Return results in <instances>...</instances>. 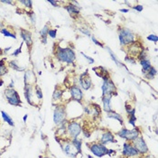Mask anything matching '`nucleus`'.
I'll return each instance as SVG.
<instances>
[{"mask_svg":"<svg viewBox=\"0 0 158 158\" xmlns=\"http://www.w3.org/2000/svg\"><path fill=\"white\" fill-rule=\"evenodd\" d=\"M111 98H112V96H110V95L102 96L103 108L108 113L110 112V111H112V108H111Z\"/></svg>","mask_w":158,"mask_h":158,"instance_id":"nucleus-15","label":"nucleus"},{"mask_svg":"<svg viewBox=\"0 0 158 158\" xmlns=\"http://www.w3.org/2000/svg\"><path fill=\"white\" fill-rule=\"evenodd\" d=\"M142 50H143V49L140 48L138 42H134L133 44H132V45L128 48L129 53H130L131 55H133V56H136V55L138 56V54L140 53V52H141Z\"/></svg>","mask_w":158,"mask_h":158,"instance_id":"nucleus-17","label":"nucleus"},{"mask_svg":"<svg viewBox=\"0 0 158 158\" xmlns=\"http://www.w3.org/2000/svg\"><path fill=\"white\" fill-rule=\"evenodd\" d=\"M140 63H141V66L143 68V73H148V70L152 68V65H151V62L149 60H142L140 61Z\"/></svg>","mask_w":158,"mask_h":158,"instance_id":"nucleus-22","label":"nucleus"},{"mask_svg":"<svg viewBox=\"0 0 158 158\" xmlns=\"http://www.w3.org/2000/svg\"><path fill=\"white\" fill-rule=\"evenodd\" d=\"M88 157H89V158H93V157H92V156H90V155H88Z\"/></svg>","mask_w":158,"mask_h":158,"instance_id":"nucleus-51","label":"nucleus"},{"mask_svg":"<svg viewBox=\"0 0 158 158\" xmlns=\"http://www.w3.org/2000/svg\"><path fill=\"white\" fill-rule=\"evenodd\" d=\"M56 57L58 58V60L60 62H66L68 64L73 63L76 59V55H75L74 51L70 48L58 47L57 48V52H56Z\"/></svg>","mask_w":158,"mask_h":158,"instance_id":"nucleus-1","label":"nucleus"},{"mask_svg":"<svg viewBox=\"0 0 158 158\" xmlns=\"http://www.w3.org/2000/svg\"><path fill=\"white\" fill-rule=\"evenodd\" d=\"M7 73V69L4 64V60L0 62V76H3Z\"/></svg>","mask_w":158,"mask_h":158,"instance_id":"nucleus-30","label":"nucleus"},{"mask_svg":"<svg viewBox=\"0 0 158 158\" xmlns=\"http://www.w3.org/2000/svg\"><path fill=\"white\" fill-rule=\"evenodd\" d=\"M32 95H33V90H32V85H27L24 87V97L27 100V102L30 105H34L32 101Z\"/></svg>","mask_w":158,"mask_h":158,"instance_id":"nucleus-18","label":"nucleus"},{"mask_svg":"<svg viewBox=\"0 0 158 158\" xmlns=\"http://www.w3.org/2000/svg\"><path fill=\"white\" fill-rule=\"evenodd\" d=\"M30 17H31V20H32V22L34 24V23H35V14H34V13H31Z\"/></svg>","mask_w":158,"mask_h":158,"instance_id":"nucleus-44","label":"nucleus"},{"mask_svg":"<svg viewBox=\"0 0 158 158\" xmlns=\"http://www.w3.org/2000/svg\"><path fill=\"white\" fill-rule=\"evenodd\" d=\"M101 90H102V96L117 95V88H116V86H115L114 82L111 80V79L103 80Z\"/></svg>","mask_w":158,"mask_h":158,"instance_id":"nucleus-6","label":"nucleus"},{"mask_svg":"<svg viewBox=\"0 0 158 158\" xmlns=\"http://www.w3.org/2000/svg\"><path fill=\"white\" fill-rule=\"evenodd\" d=\"M32 80L34 81L33 73H32L31 70H26L25 73H24V84H25V86L31 85L32 84Z\"/></svg>","mask_w":158,"mask_h":158,"instance_id":"nucleus-21","label":"nucleus"},{"mask_svg":"<svg viewBox=\"0 0 158 158\" xmlns=\"http://www.w3.org/2000/svg\"><path fill=\"white\" fill-rule=\"evenodd\" d=\"M81 54L84 56V58H85L86 60H88V61H89V63H90V64H92V63H94V59L90 58V56H88V55H86L84 52H81Z\"/></svg>","mask_w":158,"mask_h":158,"instance_id":"nucleus-40","label":"nucleus"},{"mask_svg":"<svg viewBox=\"0 0 158 158\" xmlns=\"http://www.w3.org/2000/svg\"><path fill=\"white\" fill-rule=\"evenodd\" d=\"M41 158H47V157H41Z\"/></svg>","mask_w":158,"mask_h":158,"instance_id":"nucleus-52","label":"nucleus"},{"mask_svg":"<svg viewBox=\"0 0 158 158\" xmlns=\"http://www.w3.org/2000/svg\"><path fill=\"white\" fill-rule=\"evenodd\" d=\"M22 46H23V42H22V45H20V47H19L18 49H17L15 52L12 53V55H13V56H17V55H19V54L21 53V52H22V50H21V49H22Z\"/></svg>","mask_w":158,"mask_h":158,"instance_id":"nucleus-41","label":"nucleus"},{"mask_svg":"<svg viewBox=\"0 0 158 158\" xmlns=\"http://www.w3.org/2000/svg\"><path fill=\"white\" fill-rule=\"evenodd\" d=\"M49 28H48V24H45L44 27L42 28V30L40 31V35L42 36V39L46 38V36L48 35V32H49Z\"/></svg>","mask_w":158,"mask_h":158,"instance_id":"nucleus-28","label":"nucleus"},{"mask_svg":"<svg viewBox=\"0 0 158 158\" xmlns=\"http://www.w3.org/2000/svg\"><path fill=\"white\" fill-rule=\"evenodd\" d=\"M147 40L152 41V42H157L158 38H157V36H156V35H154V34H150V35H148V36H147Z\"/></svg>","mask_w":158,"mask_h":158,"instance_id":"nucleus-39","label":"nucleus"},{"mask_svg":"<svg viewBox=\"0 0 158 158\" xmlns=\"http://www.w3.org/2000/svg\"><path fill=\"white\" fill-rule=\"evenodd\" d=\"M5 95L9 104L13 106H20L21 105V99L20 96L18 95L17 91L14 89H7L5 90Z\"/></svg>","mask_w":158,"mask_h":158,"instance_id":"nucleus-4","label":"nucleus"},{"mask_svg":"<svg viewBox=\"0 0 158 158\" xmlns=\"http://www.w3.org/2000/svg\"><path fill=\"white\" fill-rule=\"evenodd\" d=\"M117 135L121 138H125L129 141H134L139 136V129L135 127L132 130H128L126 128H122L119 132H118Z\"/></svg>","mask_w":158,"mask_h":158,"instance_id":"nucleus-5","label":"nucleus"},{"mask_svg":"<svg viewBox=\"0 0 158 158\" xmlns=\"http://www.w3.org/2000/svg\"><path fill=\"white\" fill-rule=\"evenodd\" d=\"M65 8L70 15H73V14L74 15H78V14H80V9L76 6H73V4H70V5L66 6Z\"/></svg>","mask_w":158,"mask_h":158,"instance_id":"nucleus-23","label":"nucleus"},{"mask_svg":"<svg viewBox=\"0 0 158 158\" xmlns=\"http://www.w3.org/2000/svg\"><path fill=\"white\" fill-rule=\"evenodd\" d=\"M35 92H36V96L39 99H42V90L38 87V86H36L35 87Z\"/></svg>","mask_w":158,"mask_h":158,"instance_id":"nucleus-33","label":"nucleus"},{"mask_svg":"<svg viewBox=\"0 0 158 158\" xmlns=\"http://www.w3.org/2000/svg\"><path fill=\"white\" fill-rule=\"evenodd\" d=\"M1 115H2L3 119H4L8 125H10L11 126H15V123H14L13 119H11V117L9 116V115H8L7 113H6L5 111H1Z\"/></svg>","mask_w":158,"mask_h":158,"instance_id":"nucleus-24","label":"nucleus"},{"mask_svg":"<svg viewBox=\"0 0 158 158\" xmlns=\"http://www.w3.org/2000/svg\"><path fill=\"white\" fill-rule=\"evenodd\" d=\"M48 3L52 4V5L53 6H55V7L58 6V2H57V1H53V0H48Z\"/></svg>","mask_w":158,"mask_h":158,"instance_id":"nucleus-43","label":"nucleus"},{"mask_svg":"<svg viewBox=\"0 0 158 158\" xmlns=\"http://www.w3.org/2000/svg\"><path fill=\"white\" fill-rule=\"evenodd\" d=\"M62 147L63 149V152L70 157H76L77 154L80 153L78 149L73 145V143H66L64 146H62Z\"/></svg>","mask_w":158,"mask_h":158,"instance_id":"nucleus-11","label":"nucleus"},{"mask_svg":"<svg viewBox=\"0 0 158 158\" xmlns=\"http://www.w3.org/2000/svg\"><path fill=\"white\" fill-rule=\"evenodd\" d=\"M108 52H109V54H110V56H111V59L115 62H116V64L119 66V67H121V68H123V69H125L126 71H128V70H127V68L120 62V61H119V59L117 58V56H116V54H115L109 48H108Z\"/></svg>","mask_w":158,"mask_h":158,"instance_id":"nucleus-20","label":"nucleus"},{"mask_svg":"<svg viewBox=\"0 0 158 158\" xmlns=\"http://www.w3.org/2000/svg\"><path fill=\"white\" fill-rule=\"evenodd\" d=\"M3 83H4V81H3L2 80H0V87H1V86L3 85Z\"/></svg>","mask_w":158,"mask_h":158,"instance_id":"nucleus-49","label":"nucleus"},{"mask_svg":"<svg viewBox=\"0 0 158 158\" xmlns=\"http://www.w3.org/2000/svg\"><path fill=\"white\" fill-rule=\"evenodd\" d=\"M20 3L24 4L26 7L32 8V4H33V2L31 1V0H27V1H25V0H22V1H20Z\"/></svg>","mask_w":158,"mask_h":158,"instance_id":"nucleus-35","label":"nucleus"},{"mask_svg":"<svg viewBox=\"0 0 158 158\" xmlns=\"http://www.w3.org/2000/svg\"><path fill=\"white\" fill-rule=\"evenodd\" d=\"M20 34H21V37L23 38V40L26 42L27 45H32L33 41H32V34L30 32H28L27 30L24 29H21L20 30Z\"/></svg>","mask_w":158,"mask_h":158,"instance_id":"nucleus-16","label":"nucleus"},{"mask_svg":"<svg viewBox=\"0 0 158 158\" xmlns=\"http://www.w3.org/2000/svg\"><path fill=\"white\" fill-rule=\"evenodd\" d=\"M133 9L136 10L137 12H142L143 9H144V7H143V6H141V5H136V6H133Z\"/></svg>","mask_w":158,"mask_h":158,"instance_id":"nucleus-42","label":"nucleus"},{"mask_svg":"<svg viewBox=\"0 0 158 158\" xmlns=\"http://www.w3.org/2000/svg\"><path fill=\"white\" fill-rule=\"evenodd\" d=\"M1 32V34H3L5 36H6V37H11V38H14V39H16L17 38V36L14 34H12V33H10L9 31H7L6 28H3V29L0 31Z\"/></svg>","mask_w":158,"mask_h":158,"instance_id":"nucleus-31","label":"nucleus"},{"mask_svg":"<svg viewBox=\"0 0 158 158\" xmlns=\"http://www.w3.org/2000/svg\"><path fill=\"white\" fill-rule=\"evenodd\" d=\"M115 142H117V141L115 140L113 134L109 131L105 132L101 136V138H100V144H102V145H106L108 143H115Z\"/></svg>","mask_w":158,"mask_h":158,"instance_id":"nucleus-14","label":"nucleus"},{"mask_svg":"<svg viewBox=\"0 0 158 158\" xmlns=\"http://www.w3.org/2000/svg\"><path fill=\"white\" fill-rule=\"evenodd\" d=\"M122 154H123V155L127 156V157L136 156V155L139 154V153L137 152V150L133 146H131L130 144H128V143H124Z\"/></svg>","mask_w":158,"mask_h":158,"instance_id":"nucleus-12","label":"nucleus"},{"mask_svg":"<svg viewBox=\"0 0 158 158\" xmlns=\"http://www.w3.org/2000/svg\"><path fill=\"white\" fill-rule=\"evenodd\" d=\"M108 118H109V119H116V120L119 121V123H120L121 125L124 124V120H123V118H122L121 115L119 114V113H117V112L113 111V110L108 113Z\"/></svg>","mask_w":158,"mask_h":158,"instance_id":"nucleus-19","label":"nucleus"},{"mask_svg":"<svg viewBox=\"0 0 158 158\" xmlns=\"http://www.w3.org/2000/svg\"><path fill=\"white\" fill-rule=\"evenodd\" d=\"M66 112L63 107H57L53 113V121L56 125H62L65 122Z\"/></svg>","mask_w":158,"mask_h":158,"instance_id":"nucleus-7","label":"nucleus"},{"mask_svg":"<svg viewBox=\"0 0 158 158\" xmlns=\"http://www.w3.org/2000/svg\"><path fill=\"white\" fill-rule=\"evenodd\" d=\"M79 30L82 33V34H84L85 35H88L89 37H91V35H90V31L87 29V28H83V27H80V28H79Z\"/></svg>","mask_w":158,"mask_h":158,"instance_id":"nucleus-34","label":"nucleus"},{"mask_svg":"<svg viewBox=\"0 0 158 158\" xmlns=\"http://www.w3.org/2000/svg\"><path fill=\"white\" fill-rule=\"evenodd\" d=\"M10 49H11V46H10V47H8V48H6V49L5 50V52H8V51L10 50Z\"/></svg>","mask_w":158,"mask_h":158,"instance_id":"nucleus-48","label":"nucleus"},{"mask_svg":"<svg viewBox=\"0 0 158 158\" xmlns=\"http://www.w3.org/2000/svg\"><path fill=\"white\" fill-rule=\"evenodd\" d=\"M119 38L121 45H132L135 40V35L127 28H120L119 30Z\"/></svg>","mask_w":158,"mask_h":158,"instance_id":"nucleus-2","label":"nucleus"},{"mask_svg":"<svg viewBox=\"0 0 158 158\" xmlns=\"http://www.w3.org/2000/svg\"><path fill=\"white\" fill-rule=\"evenodd\" d=\"M134 147L137 150L139 154H147L148 152V147L146 141L144 140L142 136H138L136 139L134 140Z\"/></svg>","mask_w":158,"mask_h":158,"instance_id":"nucleus-9","label":"nucleus"},{"mask_svg":"<svg viewBox=\"0 0 158 158\" xmlns=\"http://www.w3.org/2000/svg\"><path fill=\"white\" fill-rule=\"evenodd\" d=\"M2 3H6V4H9V5L13 4V2H12V1H2Z\"/></svg>","mask_w":158,"mask_h":158,"instance_id":"nucleus-46","label":"nucleus"},{"mask_svg":"<svg viewBox=\"0 0 158 158\" xmlns=\"http://www.w3.org/2000/svg\"><path fill=\"white\" fill-rule=\"evenodd\" d=\"M136 121V117L135 116V114H129L128 123H129V124H131L134 127H136V124H135Z\"/></svg>","mask_w":158,"mask_h":158,"instance_id":"nucleus-32","label":"nucleus"},{"mask_svg":"<svg viewBox=\"0 0 158 158\" xmlns=\"http://www.w3.org/2000/svg\"><path fill=\"white\" fill-rule=\"evenodd\" d=\"M57 34V29H50L48 32V35L52 38H55Z\"/></svg>","mask_w":158,"mask_h":158,"instance_id":"nucleus-36","label":"nucleus"},{"mask_svg":"<svg viewBox=\"0 0 158 158\" xmlns=\"http://www.w3.org/2000/svg\"><path fill=\"white\" fill-rule=\"evenodd\" d=\"M80 84L81 86V88L88 90L91 88V80L89 76V73H88V70H86L84 73L80 74Z\"/></svg>","mask_w":158,"mask_h":158,"instance_id":"nucleus-10","label":"nucleus"},{"mask_svg":"<svg viewBox=\"0 0 158 158\" xmlns=\"http://www.w3.org/2000/svg\"><path fill=\"white\" fill-rule=\"evenodd\" d=\"M62 94H63V90H60V89H58V90L56 89V90H54V92H53L52 98H53L54 100H59V99H61Z\"/></svg>","mask_w":158,"mask_h":158,"instance_id":"nucleus-25","label":"nucleus"},{"mask_svg":"<svg viewBox=\"0 0 158 158\" xmlns=\"http://www.w3.org/2000/svg\"><path fill=\"white\" fill-rule=\"evenodd\" d=\"M27 115H24V122H26V120H27Z\"/></svg>","mask_w":158,"mask_h":158,"instance_id":"nucleus-47","label":"nucleus"},{"mask_svg":"<svg viewBox=\"0 0 158 158\" xmlns=\"http://www.w3.org/2000/svg\"><path fill=\"white\" fill-rule=\"evenodd\" d=\"M128 11H129L128 9H123V8L120 9V12H122V13H127Z\"/></svg>","mask_w":158,"mask_h":158,"instance_id":"nucleus-45","label":"nucleus"},{"mask_svg":"<svg viewBox=\"0 0 158 158\" xmlns=\"http://www.w3.org/2000/svg\"><path fill=\"white\" fill-rule=\"evenodd\" d=\"M9 65H10L11 68H13L14 70H17V71H22V70H24V67H20L16 61H11V62H9Z\"/></svg>","mask_w":158,"mask_h":158,"instance_id":"nucleus-26","label":"nucleus"},{"mask_svg":"<svg viewBox=\"0 0 158 158\" xmlns=\"http://www.w3.org/2000/svg\"><path fill=\"white\" fill-rule=\"evenodd\" d=\"M125 61L128 63H131V64H136V61L134 59V57H129V56H126L125 58Z\"/></svg>","mask_w":158,"mask_h":158,"instance_id":"nucleus-37","label":"nucleus"},{"mask_svg":"<svg viewBox=\"0 0 158 158\" xmlns=\"http://www.w3.org/2000/svg\"><path fill=\"white\" fill-rule=\"evenodd\" d=\"M73 145L78 149V151L80 153L81 152V140H80V139H78V138H74V139H73Z\"/></svg>","mask_w":158,"mask_h":158,"instance_id":"nucleus-29","label":"nucleus"},{"mask_svg":"<svg viewBox=\"0 0 158 158\" xmlns=\"http://www.w3.org/2000/svg\"><path fill=\"white\" fill-rule=\"evenodd\" d=\"M3 53V51H2V49H0V55H1Z\"/></svg>","mask_w":158,"mask_h":158,"instance_id":"nucleus-50","label":"nucleus"},{"mask_svg":"<svg viewBox=\"0 0 158 158\" xmlns=\"http://www.w3.org/2000/svg\"><path fill=\"white\" fill-rule=\"evenodd\" d=\"M156 73H157L156 70L152 66V68L148 70V73H146V77H147L148 80H152V79H154V77L156 75Z\"/></svg>","mask_w":158,"mask_h":158,"instance_id":"nucleus-27","label":"nucleus"},{"mask_svg":"<svg viewBox=\"0 0 158 158\" xmlns=\"http://www.w3.org/2000/svg\"><path fill=\"white\" fill-rule=\"evenodd\" d=\"M90 150L94 155L98 157H102L106 154H111L116 153V151L108 149L105 147V145H102V144H92V145L90 146Z\"/></svg>","mask_w":158,"mask_h":158,"instance_id":"nucleus-3","label":"nucleus"},{"mask_svg":"<svg viewBox=\"0 0 158 158\" xmlns=\"http://www.w3.org/2000/svg\"><path fill=\"white\" fill-rule=\"evenodd\" d=\"M68 132L73 139L78 138L79 135L81 133V126L79 123L73 121L68 125Z\"/></svg>","mask_w":158,"mask_h":158,"instance_id":"nucleus-8","label":"nucleus"},{"mask_svg":"<svg viewBox=\"0 0 158 158\" xmlns=\"http://www.w3.org/2000/svg\"><path fill=\"white\" fill-rule=\"evenodd\" d=\"M91 40L93 41V42H94V44H95L96 45H98V46H99V47H102V48L104 47V45L101 44V42H98V40L94 37V36H91Z\"/></svg>","mask_w":158,"mask_h":158,"instance_id":"nucleus-38","label":"nucleus"},{"mask_svg":"<svg viewBox=\"0 0 158 158\" xmlns=\"http://www.w3.org/2000/svg\"><path fill=\"white\" fill-rule=\"evenodd\" d=\"M70 95H71V98H73L74 100L76 101H80V100L83 98V93H82V90L78 87V86H73V87L70 88Z\"/></svg>","mask_w":158,"mask_h":158,"instance_id":"nucleus-13","label":"nucleus"}]
</instances>
